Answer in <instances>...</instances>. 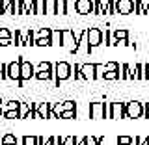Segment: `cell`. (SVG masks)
I'll use <instances>...</instances> for the list:
<instances>
[{
	"instance_id": "4",
	"label": "cell",
	"mask_w": 149,
	"mask_h": 145,
	"mask_svg": "<svg viewBox=\"0 0 149 145\" xmlns=\"http://www.w3.org/2000/svg\"><path fill=\"white\" fill-rule=\"evenodd\" d=\"M36 80H54V63L39 62L36 67Z\"/></svg>"
},
{
	"instance_id": "2",
	"label": "cell",
	"mask_w": 149,
	"mask_h": 145,
	"mask_svg": "<svg viewBox=\"0 0 149 145\" xmlns=\"http://www.w3.org/2000/svg\"><path fill=\"white\" fill-rule=\"evenodd\" d=\"M73 76V67L67 62H56L54 63V86L60 87V82L69 80Z\"/></svg>"
},
{
	"instance_id": "15",
	"label": "cell",
	"mask_w": 149,
	"mask_h": 145,
	"mask_svg": "<svg viewBox=\"0 0 149 145\" xmlns=\"http://www.w3.org/2000/svg\"><path fill=\"white\" fill-rule=\"evenodd\" d=\"M80 74H82V80H95V63H82V69H80Z\"/></svg>"
},
{
	"instance_id": "5",
	"label": "cell",
	"mask_w": 149,
	"mask_h": 145,
	"mask_svg": "<svg viewBox=\"0 0 149 145\" xmlns=\"http://www.w3.org/2000/svg\"><path fill=\"white\" fill-rule=\"evenodd\" d=\"M62 46H65L69 52L77 54L78 35H74V32H73V30H69V28H63V30H62Z\"/></svg>"
},
{
	"instance_id": "6",
	"label": "cell",
	"mask_w": 149,
	"mask_h": 145,
	"mask_svg": "<svg viewBox=\"0 0 149 145\" xmlns=\"http://www.w3.org/2000/svg\"><path fill=\"white\" fill-rule=\"evenodd\" d=\"M21 62H22V56L15 58V62L8 63V78H9V80H15L19 87L24 86L22 80H21Z\"/></svg>"
},
{
	"instance_id": "13",
	"label": "cell",
	"mask_w": 149,
	"mask_h": 145,
	"mask_svg": "<svg viewBox=\"0 0 149 145\" xmlns=\"http://www.w3.org/2000/svg\"><path fill=\"white\" fill-rule=\"evenodd\" d=\"M95 9V2L93 0H77V13L78 15H90Z\"/></svg>"
},
{
	"instance_id": "39",
	"label": "cell",
	"mask_w": 149,
	"mask_h": 145,
	"mask_svg": "<svg viewBox=\"0 0 149 145\" xmlns=\"http://www.w3.org/2000/svg\"><path fill=\"white\" fill-rule=\"evenodd\" d=\"M8 78V63H0V80Z\"/></svg>"
},
{
	"instance_id": "40",
	"label": "cell",
	"mask_w": 149,
	"mask_h": 145,
	"mask_svg": "<svg viewBox=\"0 0 149 145\" xmlns=\"http://www.w3.org/2000/svg\"><path fill=\"white\" fill-rule=\"evenodd\" d=\"M104 65H106V71H119V67H121L118 62H108V63H104Z\"/></svg>"
},
{
	"instance_id": "54",
	"label": "cell",
	"mask_w": 149,
	"mask_h": 145,
	"mask_svg": "<svg viewBox=\"0 0 149 145\" xmlns=\"http://www.w3.org/2000/svg\"><path fill=\"white\" fill-rule=\"evenodd\" d=\"M78 145H86V138H82L80 142H78Z\"/></svg>"
},
{
	"instance_id": "55",
	"label": "cell",
	"mask_w": 149,
	"mask_h": 145,
	"mask_svg": "<svg viewBox=\"0 0 149 145\" xmlns=\"http://www.w3.org/2000/svg\"><path fill=\"white\" fill-rule=\"evenodd\" d=\"M143 145H149V136H147V138H143Z\"/></svg>"
},
{
	"instance_id": "35",
	"label": "cell",
	"mask_w": 149,
	"mask_h": 145,
	"mask_svg": "<svg viewBox=\"0 0 149 145\" xmlns=\"http://www.w3.org/2000/svg\"><path fill=\"white\" fill-rule=\"evenodd\" d=\"M118 145H134V139L130 136H119L118 138Z\"/></svg>"
},
{
	"instance_id": "36",
	"label": "cell",
	"mask_w": 149,
	"mask_h": 145,
	"mask_svg": "<svg viewBox=\"0 0 149 145\" xmlns=\"http://www.w3.org/2000/svg\"><path fill=\"white\" fill-rule=\"evenodd\" d=\"M104 80H119V71H106Z\"/></svg>"
},
{
	"instance_id": "38",
	"label": "cell",
	"mask_w": 149,
	"mask_h": 145,
	"mask_svg": "<svg viewBox=\"0 0 149 145\" xmlns=\"http://www.w3.org/2000/svg\"><path fill=\"white\" fill-rule=\"evenodd\" d=\"M78 142H80V139L74 138V136H67V138H63V145H78Z\"/></svg>"
},
{
	"instance_id": "49",
	"label": "cell",
	"mask_w": 149,
	"mask_h": 145,
	"mask_svg": "<svg viewBox=\"0 0 149 145\" xmlns=\"http://www.w3.org/2000/svg\"><path fill=\"white\" fill-rule=\"evenodd\" d=\"M45 145H56V136L47 138V143H45Z\"/></svg>"
},
{
	"instance_id": "26",
	"label": "cell",
	"mask_w": 149,
	"mask_h": 145,
	"mask_svg": "<svg viewBox=\"0 0 149 145\" xmlns=\"http://www.w3.org/2000/svg\"><path fill=\"white\" fill-rule=\"evenodd\" d=\"M19 106H21V102L19 101H8V102H4L2 104V110L6 112V110H19Z\"/></svg>"
},
{
	"instance_id": "30",
	"label": "cell",
	"mask_w": 149,
	"mask_h": 145,
	"mask_svg": "<svg viewBox=\"0 0 149 145\" xmlns=\"http://www.w3.org/2000/svg\"><path fill=\"white\" fill-rule=\"evenodd\" d=\"M77 13V0H67V9H65V15H73Z\"/></svg>"
},
{
	"instance_id": "24",
	"label": "cell",
	"mask_w": 149,
	"mask_h": 145,
	"mask_svg": "<svg viewBox=\"0 0 149 145\" xmlns=\"http://www.w3.org/2000/svg\"><path fill=\"white\" fill-rule=\"evenodd\" d=\"M17 136L15 134H6V136H2V145H17Z\"/></svg>"
},
{
	"instance_id": "53",
	"label": "cell",
	"mask_w": 149,
	"mask_h": 145,
	"mask_svg": "<svg viewBox=\"0 0 149 145\" xmlns=\"http://www.w3.org/2000/svg\"><path fill=\"white\" fill-rule=\"evenodd\" d=\"M17 145H24V139H22V138H19V139H17Z\"/></svg>"
},
{
	"instance_id": "51",
	"label": "cell",
	"mask_w": 149,
	"mask_h": 145,
	"mask_svg": "<svg viewBox=\"0 0 149 145\" xmlns=\"http://www.w3.org/2000/svg\"><path fill=\"white\" fill-rule=\"evenodd\" d=\"M45 143H47V139L43 136H37V143L36 145H45Z\"/></svg>"
},
{
	"instance_id": "3",
	"label": "cell",
	"mask_w": 149,
	"mask_h": 145,
	"mask_svg": "<svg viewBox=\"0 0 149 145\" xmlns=\"http://www.w3.org/2000/svg\"><path fill=\"white\" fill-rule=\"evenodd\" d=\"M108 119H127V102H106Z\"/></svg>"
},
{
	"instance_id": "9",
	"label": "cell",
	"mask_w": 149,
	"mask_h": 145,
	"mask_svg": "<svg viewBox=\"0 0 149 145\" xmlns=\"http://www.w3.org/2000/svg\"><path fill=\"white\" fill-rule=\"evenodd\" d=\"M32 78H36V67L28 62V60L22 58V62H21V80L24 84L26 80H32Z\"/></svg>"
},
{
	"instance_id": "31",
	"label": "cell",
	"mask_w": 149,
	"mask_h": 145,
	"mask_svg": "<svg viewBox=\"0 0 149 145\" xmlns=\"http://www.w3.org/2000/svg\"><path fill=\"white\" fill-rule=\"evenodd\" d=\"M104 45H108V46H114V32H110V30H104Z\"/></svg>"
},
{
	"instance_id": "27",
	"label": "cell",
	"mask_w": 149,
	"mask_h": 145,
	"mask_svg": "<svg viewBox=\"0 0 149 145\" xmlns=\"http://www.w3.org/2000/svg\"><path fill=\"white\" fill-rule=\"evenodd\" d=\"M104 74H106V65L104 63H95V76L104 78Z\"/></svg>"
},
{
	"instance_id": "28",
	"label": "cell",
	"mask_w": 149,
	"mask_h": 145,
	"mask_svg": "<svg viewBox=\"0 0 149 145\" xmlns=\"http://www.w3.org/2000/svg\"><path fill=\"white\" fill-rule=\"evenodd\" d=\"M34 15H45V0H36Z\"/></svg>"
},
{
	"instance_id": "52",
	"label": "cell",
	"mask_w": 149,
	"mask_h": 145,
	"mask_svg": "<svg viewBox=\"0 0 149 145\" xmlns=\"http://www.w3.org/2000/svg\"><path fill=\"white\" fill-rule=\"evenodd\" d=\"M56 145H63V138H60V136H56Z\"/></svg>"
},
{
	"instance_id": "10",
	"label": "cell",
	"mask_w": 149,
	"mask_h": 145,
	"mask_svg": "<svg viewBox=\"0 0 149 145\" xmlns=\"http://www.w3.org/2000/svg\"><path fill=\"white\" fill-rule=\"evenodd\" d=\"M90 117L91 119L106 117V102H91L90 104Z\"/></svg>"
},
{
	"instance_id": "46",
	"label": "cell",
	"mask_w": 149,
	"mask_h": 145,
	"mask_svg": "<svg viewBox=\"0 0 149 145\" xmlns=\"http://www.w3.org/2000/svg\"><path fill=\"white\" fill-rule=\"evenodd\" d=\"M13 41H15V37H13V39H0V46H9Z\"/></svg>"
},
{
	"instance_id": "48",
	"label": "cell",
	"mask_w": 149,
	"mask_h": 145,
	"mask_svg": "<svg viewBox=\"0 0 149 145\" xmlns=\"http://www.w3.org/2000/svg\"><path fill=\"white\" fill-rule=\"evenodd\" d=\"M143 117L149 119V102H143Z\"/></svg>"
},
{
	"instance_id": "34",
	"label": "cell",
	"mask_w": 149,
	"mask_h": 145,
	"mask_svg": "<svg viewBox=\"0 0 149 145\" xmlns=\"http://www.w3.org/2000/svg\"><path fill=\"white\" fill-rule=\"evenodd\" d=\"M80 69H82V63H74V67H73V78L74 80H82Z\"/></svg>"
},
{
	"instance_id": "21",
	"label": "cell",
	"mask_w": 149,
	"mask_h": 145,
	"mask_svg": "<svg viewBox=\"0 0 149 145\" xmlns=\"http://www.w3.org/2000/svg\"><path fill=\"white\" fill-rule=\"evenodd\" d=\"M0 13H13V0H0Z\"/></svg>"
},
{
	"instance_id": "8",
	"label": "cell",
	"mask_w": 149,
	"mask_h": 145,
	"mask_svg": "<svg viewBox=\"0 0 149 145\" xmlns=\"http://www.w3.org/2000/svg\"><path fill=\"white\" fill-rule=\"evenodd\" d=\"M138 117H143V102L129 101L127 102V119H138Z\"/></svg>"
},
{
	"instance_id": "50",
	"label": "cell",
	"mask_w": 149,
	"mask_h": 145,
	"mask_svg": "<svg viewBox=\"0 0 149 145\" xmlns=\"http://www.w3.org/2000/svg\"><path fill=\"white\" fill-rule=\"evenodd\" d=\"M134 145H143V138L142 136H136V138H134Z\"/></svg>"
},
{
	"instance_id": "11",
	"label": "cell",
	"mask_w": 149,
	"mask_h": 145,
	"mask_svg": "<svg viewBox=\"0 0 149 145\" xmlns=\"http://www.w3.org/2000/svg\"><path fill=\"white\" fill-rule=\"evenodd\" d=\"M91 46L90 43H88V28H84V30L78 34V46H77V54L78 52H86V54H90L91 52Z\"/></svg>"
},
{
	"instance_id": "18",
	"label": "cell",
	"mask_w": 149,
	"mask_h": 145,
	"mask_svg": "<svg viewBox=\"0 0 149 145\" xmlns=\"http://www.w3.org/2000/svg\"><path fill=\"white\" fill-rule=\"evenodd\" d=\"M34 108H36L34 102H21V106H19V119H26Z\"/></svg>"
},
{
	"instance_id": "14",
	"label": "cell",
	"mask_w": 149,
	"mask_h": 145,
	"mask_svg": "<svg viewBox=\"0 0 149 145\" xmlns=\"http://www.w3.org/2000/svg\"><path fill=\"white\" fill-rule=\"evenodd\" d=\"M36 110L39 112L41 119H54V115H52V104H50V102H39V104H36Z\"/></svg>"
},
{
	"instance_id": "17",
	"label": "cell",
	"mask_w": 149,
	"mask_h": 145,
	"mask_svg": "<svg viewBox=\"0 0 149 145\" xmlns=\"http://www.w3.org/2000/svg\"><path fill=\"white\" fill-rule=\"evenodd\" d=\"M36 9V0H21V9H19V15H28V13H34Z\"/></svg>"
},
{
	"instance_id": "45",
	"label": "cell",
	"mask_w": 149,
	"mask_h": 145,
	"mask_svg": "<svg viewBox=\"0 0 149 145\" xmlns=\"http://www.w3.org/2000/svg\"><path fill=\"white\" fill-rule=\"evenodd\" d=\"M142 8H143V15H149V0H142Z\"/></svg>"
},
{
	"instance_id": "16",
	"label": "cell",
	"mask_w": 149,
	"mask_h": 145,
	"mask_svg": "<svg viewBox=\"0 0 149 145\" xmlns=\"http://www.w3.org/2000/svg\"><path fill=\"white\" fill-rule=\"evenodd\" d=\"M119 80H134V67L129 63H121L119 67Z\"/></svg>"
},
{
	"instance_id": "19",
	"label": "cell",
	"mask_w": 149,
	"mask_h": 145,
	"mask_svg": "<svg viewBox=\"0 0 149 145\" xmlns=\"http://www.w3.org/2000/svg\"><path fill=\"white\" fill-rule=\"evenodd\" d=\"M127 39H129V30H125V28L114 30V46H116V41H127Z\"/></svg>"
},
{
	"instance_id": "44",
	"label": "cell",
	"mask_w": 149,
	"mask_h": 145,
	"mask_svg": "<svg viewBox=\"0 0 149 145\" xmlns=\"http://www.w3.org/2000/svg\"><path fill=\"white\" fill-rule=\"evenodd\" d=\"M95 2V9H93V15H102V8H101V0H93Z\"/></svg>"
},
{
	"instance_id": "56",
	"label": "cell",
	"mask_w": 149,
	"mask_h": 145,
	"mask_svg": "<svg viewBox=\"0 0 149 145\" xmlns=\"http://www.w3.org/2000/svg\"><path fill=\"white\" fill-rule=\"evenodd\" d=\"M2 115H4V110H2V108H0V117H2Z\"/></svg>"
},
{
	"instance_id": "57",
	"label": "cell",
	"mask_w": 149,
	"mask_h": 145,
	"mask_svg": "<svg viewBox=\"0 0 149 145\" xmlns=\"http://www.w3.org/2000/svg\"><path fill=\"white\" fill-rule=\"evenodd\" d=\"M2 104H4V101H2V99H0V108H2Z\"/></svg>"
},
{
	"instance_id": "23",
	"label": "cell",
	"mask_w": 149,
	"mask_h": 145,
	"mask_svg": "<svg viewBox=\"0 0 149 145\" xmlns=\"http://www.w3.org/2000/svg\"><path fill=\"white\" fill-rule=\"evenodd\" d=\"M67 0H56V15H65Z\"/></svg>"
},
{
	"instance_id": "22",
	"label": "cell",
	"mask_w": 149,
	"mask_h": 145,
	"mask_svg": "<svg viewBox=\"0 0 149 145\" xmlns=\"http://www.w3.org/2000/svg\"><path fill=\"white\" fill-rule=\"evenodd\" d=\"M45 15H56V0H45Z\"/></svg>"
},
{
	"instance_id": "1",
	"label": "cell",
	"mask_w": 149,
	"mask_h": 145,
	"mask_svg": "<svg viewBox=\"0 0 149 145\" xmlns=\"http://www.w3.org/2000/svg\"><path fill=\"white\" fill-rule=\"evenodd\" d=\"M15 45L19 46H36V30L34 28H21L13 32Z\"/></svg>"
},
{
	"instance_id": "32",
	"label": "cell",
	"mask_w": 149,
	"mask_h": 145,
	"mask_svg": "<svg viewBox=\"0 0 149 145\" xmlns=\"http://www.w3.org/2000/svg\"><path fill=\"white\" fill-rule=\"evenodd\" d=\"M2 117L4 119H19V110H6Z\"/></svg>"
},
{
	"instance_id": "25",
	"label": "cell",
	"mask_w": 149,
	"mask_h": 145,
	"mask_svg": "<svg viewBox=\"0 0 149 145\" xmlns=\"http://www.w3.org/2000/svg\"><path fill=\"white\" fill-rule=\"evenodd\" d=\"M134 80H143V63L134 65Z\"/></svg>"
},
{
	"instance_id": "29",
	"label": "cell",
	"mask_w": 149,
	"mask_h": 145,
	"mask_svg": "<svg viewBox=\"0 0 149 145\" xmlns=\"http://www.w3.org/2000/svg\"><path fill=\"white\" fill-rule=\"evenodd\" d=\"M36 46H52V41H50V37H37Z\"/></svg>"
},
{
	"instance_id": "41",
	"label": "cell",
	"mask_w": 149,
	"mask_h": 145,
	"mask_svg": "<svg viewBox=\"0 0 149 145\" xmlns=\"http://www.w3.org/2000/svg\"><path fill=\"white\" fill-rule=\"evenodd\" d=\"M134 13L143 15V8H142V0H134Z\"/></svg>"
},
{
	"instance_id": "20",
	"label": "cell",
	"mask_w": 149,
	"mask_h": 145,
	"mask_svg": "<svg viewBox=\"0 0 149 145\" xmlns=\"http://www.w3.org/2000/svg\"><path fill=\"white\" fill-rule=\"evenodd\" d=\"M50 41H52V46H60V45H62V30H60V28H52Z\"/></svg>"
},
{
	"instance_id": "42",
	"label": "cell",
	"mask_w": 149,
	"mask_h": 145,
	"mask_svg": "<svg viewBox=\"0 0 149 145\" xmlns=\"http://www.w3.org/2000/svg\"><path fill=\"white\" fill-rule=\"evenodd\" d=\"M24 145H36L37 143V136H22Z\"/></svg>"
},
{
	"instance_id": "33",
	"label": "cell",
	"mask_w": 149,
	"mask_h": 145,
	"mask_svg": "<svg viewBox=\"0 0 149 145\" xmlns=\"http://www.w3.org/2000/svg\"><path fill=\"white\" fill-rule=\"evenodd\" d=\"M0 39H13V32L9 28H0Z\"/></svg>"
},
{
	"instance_id": "47",
	"label": "cell",
	"mask_w": 149,
	"mask_h": 145,
	"mask_svg": "<svg viewBox=\"0 0 149 145\" xmlns=\"http://www.w3.org/2000/svg\"><path fill=\"white\" fill-rule=\"evenodd\" d=\"M143 80H149V63H143Z\"/></svg>"
},
{
	"instance_id": "7",
	"label": "cell",
	"mask_w": 149,
	"mask_h": 145,
	"mask_svg": "<svg viewBox=\"0 0 149 145\" xmlns=\"http://www.w3.org/2000/svg\"><path fill=\"white\" fill-rule=\"evenodd\" d=\"M88 43L91 49H97L99 45L104 43V32L101 28H88Z\"/></svg>"
},
{
	"instance_id": "43",
	"label": "cell",
	"mask_w": 149,
	"mask_h": 145,
	"mask_svg": "<svg viewBox=\"0 0 149 145\" xmlns=\"http://www.w3.org/2000/svg\"><path fill=\"white\" fill-rule=\"evenodd\" d=\"M86 138V145H99V138L97 136H84Z\"/></svg>"
},
{
	"instance_id": "12",
	"label": "cell",
	"mask_w": 149,
	"mask_h": 145,
	"mask_svg": "<svg viewBox=\"0 0 149 145\" xmlns=\"http://www.w3.org/2000/svg\"><path fill=\"white\" fill-rule=\"evenodd\" d=\"M116 9L119 15H130L134 11V0H116Z\"/></svg>"
},
{
	"instance_id": "37",
	"label": "cell",
	"mask_w": 149,
	"mask_h": 145,
	"mask_svg": "<svg viewBox=\"0 0 149 145\" xmlns=\"http://www.w3.org/2000/svg\"><path fill=\"white\" fill-rule=\"evenodd\" d=\"M77 117V110H67V112H63L62 114V117L60 119H74Z\"/></svg>"
}]
</instances>
